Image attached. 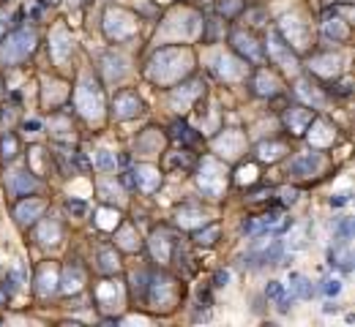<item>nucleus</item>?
Listing matches in <instances>:
<instances>
[{
  "instance_id": "1",
  "label": "nucleus",
  "mask_w": 355,
  "mask_h": 327,
  "mask_svg": "<svg viewBox=\"0 0 355 327\" xmlns=\"http://www.w3.org/2000/svg\"><path fill=\"white\" fill-rule=\"evenodd\" d=\"M314 166H317V158H312V156L298 158V161H292V164H290L292 175H306V172H312V169H314Z\"/></svg>"
},
{
  "instance_id": "2",
  "label": "nucleus",
  "mask_w": 355,
  "mask_h": 327,
  "mask_svg": "<svg viewBox=\"0 0 355 327\" xmlns=\"http://www.w3.org/2000/svg\"><path fill=\"white\" fill-rule=\"evenodd\" d=\"M292 281H295V292H298V297H303V300H309L314 294V286L309 284L306 278H298V275H292Z\"/></svg>"
},
{
  "instance_id": "3",
  "label": "nucleus",
  "mask_w": 355,
  "mask_h": 327,
  "mask_svg": "<svg viewBox=\"0 0 355 327\" xmlns=\"http://www.w3.org/2000/svg\"><path fill=\"white\" fill-rule=\"evenodd\" d=\"M322 292L331 294V297H336V294L342 292V281H339V278H328L325 286H322Z\"/></svg>"
},
{
  "instance_id": "4",
  "label": "nucleus",
  "mask_w": 355,
  "mask_h": 327,
  "mask_svg": "<svg viewBox=\"0 0 355 327\" xmlns=\"http://www.w3.org/2000/svg\"><path fill=\"white\" fill-rule=\"evenodd\" d=\"M265 294H268V297H271V300H279V297H282V294H284V286L279 284V281H271V284L265 286Z\"/></svg>"
},
{
  "instance_id": "5",
  "label": "nucleus",
  "mask_w": 355,
  "mask_h": 327,
  "mask_svg": "<svg viewBox=\"0 0 355 327\" xmlns=\"http://www.w3.org/2000/svg\"><path fill=\"white\" fill-rule=\"evenodd\" d=\"M350 218H344V221H339V227H336V232H339V237H342V243H347L350 240Z\"/></svg>"
},
{
  "instance_id": "6",
  "label": "nucleus",
  "mask_w": 355,
  "mask_h": 327,
  "mask_svg": "<svg viewBox=\"0 0 355 327\" xmlns=\"http://www.w3.org/2000/svg\"><path fill=\"white\" fill-rule=\"evenodd\" d=\"M292 303H295V297H292V294H290V297H284V294H282V297H279V311H282V314H287Z\"/></svg>"
},
{
  "instance_id": "7",
  "label": "nucleus",
  "mask_w": 355,
  "mask_h": 327,
  "mask_svg": "<svg viewBox=\"0 0 355 327\" xmlns=\"http://www.w3.org/2000/svg\"><path fill=\"white\" fill-rule=\"evenodd\" d=\"M347 202H350V194H339V196H333V199H331L333 207H342V204H347Z\"/></svg>"
},
{
  "instance_id": "8",
  "label": "nucleus",
  "mask_w": 355,
  "mask_h": 327,
  "mask_svg": "<svg viewBox=\"0 0 355 327\" xmlns=\"http://www.w3.org/2000/svg\"><path fill=\"white\" fill-rule=\"evenodd\" d=\"M213 281H216V286H227V281H230V273H227V270H224V273H216V278H213Z\"/></svg>"
},
{
  "instance_id": "9",
  "label": "nucleus",
  "mask_w": 355,
  "mask_h": 327,
  "mask_svg": "<svg viewBox=\"0 0 355 327\" xmlns=\"http://www.w3.org/2000/svg\"><path fill=\"white\" fill-rule=\"evenodd\" d=\"M66 207H69V210H74V213H82V210H85V204H82V202H69Z\"/></svg>"
},
{
  "instance_id": "10",
  "label": "nucleus",
  "mask_w": 355,
  "mask_h": 327,
  "mask_svg": "<svg viewBox=\"0 0 355 327\" xmlns=\"http://www.w3.org/2000/svg\"><path fill=\"white\" fill-rule=\"evenodd\" d=\"M99 164H101V166H112V158L106 156V153H101V156H99Z\"/></svg>"
},
{
  "instance_id": "11",
  "label": "nucleus",
  "mask_w": 355,
  "mask_h": 327,
  "mask_svg": "<svg viewBox=\"0 0 355 327\" xmlns=\"http://www.w3.org/2000/svg\"><path fill=\"white\" fill-rule=\"evenodd\" d=\"M322 314H336V305H333V303H325V305H322Z\"/></svg>"
},
{
  "instance_id": "12",
  "label": "nucleus",
  "mask_w": 355,
  "mask_h": 327,
  "mask_svg": "<svg viewBox=\"0 0 355 327\" xmlns=\"http://www.w3.org/2000/svg\"><path fill=\"white\" fill-rule=\"evenodd\" d=\"M0 300H3V294H0Z\"/></svg>"
}]
</instances>
